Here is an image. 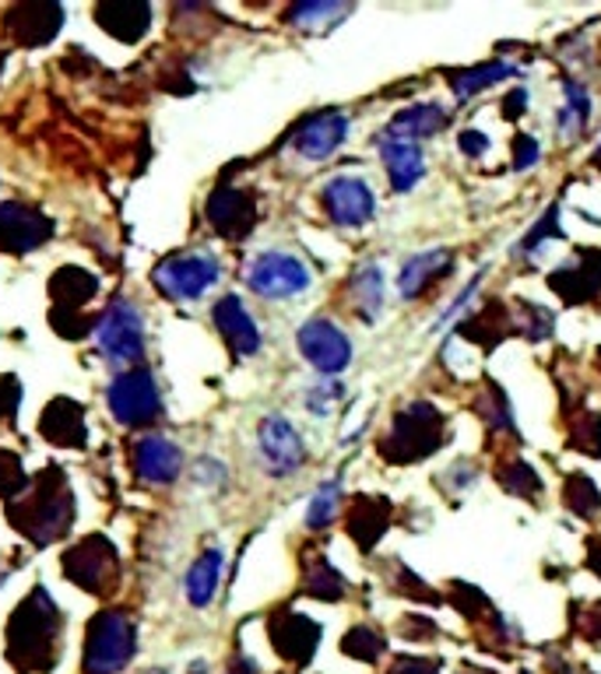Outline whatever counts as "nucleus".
Here are the masks:
<instances>
[{
  "label": "nucleus",
  "instance_id": "052dcab7",
  "mask_svg": "<svg viewBox=\"0 0 601 674\" xmlns=\"http://www.w3.org/2000/svg\"><path fill=\"white\" fill-rule=\"evenodd\" d=\"M598 166H601V162H598Z\"/></svg>",
  "mask_w": 601,
  "mask_h": 674
},
{
  "label": "nucleus",
  "instance_id": "de8ad7c7",
  "mask_svg": "<svg viewBox=\"0 0 601 674\" xmlns=\"http://www.w3.org/2000/svg\"><path fill=\"white\" fill-rule=\"evenodd\" d=\"M539 159H542V145L534 141L531 133H518V138H514V169L524 172V169H531Z\"/></svg>",
  "mask_w": 601,
  "mask_h": 674
},
{
  "label": "nucleus",
  "instance_id": "bf43d9fd",
  "mask_svg": "<svg viewBox=\"0 0 601 674\" xmlns=\"http://www.w3.org/2000/svg\"><path fill=\"white\" fill-rule=\"evenodd\" d=\"M594 159H598V162H601V145H598V155H594Z\"/></svg>",
  "mask_w": 601,
  "mask_h": 674
},
{
  "label": "nucleus",
  "instance_id": "dca6fc26",
  "mask_svg": "<svg viewBox=\"0 0 601 674\" xmlns=\"http://www.w3.org/2000/svg\"><path fill=\"white\" fill-rule=\"evenodd\" d=\"M267 628H272L275 650L293 664H306L309 657H314V650H317V643L324 636V628L314 618L299 615V612H278Z\"/></svg>",
  "mask_w": 601,
  "mask_h": 674
},
{
  "label": "nucleus",
  "instance_id": "4be33fe9",
  "mask_svg": "<svg viewBox=\"0 0 601 674\" xmlns=\"http://www.w3.org/2000/svg\"><path fill=\"white\" fill-rule=\"evenodd\" d=\"M215 327L226 337V345L233 348V355H257L260 351V330L254 324V317L243 309L239 296H226L215 306Z\"/></svg>",
  "mask_w": 601,
  "mask_h": 674
},
{
  "label": "nucleus",
  "instance_id": "49530a36",
  "mask_svg": "<svg viewBox=\"0 0 601 674\" xmlns=\"http://www.w3.org/2000/svg\"><path fill=\"white\" fill-rule=\"evenodd\" d=\"M18 488H26V470L14 454H0V496H14Z\"/></svg>",
  "mask_w": 601,
  "mask_h": 674
},
{
  "label": "nucleus",
  "instance_id": "f3484780",
  "mask_svg": "<svg viewBox=\"0 0 601 674\" xmlns=\"http://www.w3.org/2000/svg\"><path fill=\"white\" fill-rule=\"evenodd\" d=\"M454 271V254L451 250H426V254H415L401 264V275H397V291L401 299H422L430 288H436L443 278Z\"/></svg>",
  "mask_w": 601,
  "mask_h": 674
},
{
  "label": "nucleus",
  "instance_id": "a878e982",
  "mask_svg": "<svg viewBox=\"0 0 601 674\" xmlns=\"http://www.w3.org/2000/svg\"><path fill=\"white\" fill-rule=\"evenodd\" d=\"M303 591L309 594V597H317V601H342L345 597V591H348V583H345V576L331 566V558L324 555V552H306L303 555Z\"/></svg>",
  "mask_w": 601,
  "mask_h": 674
},
{
  "label": "nucleus",
  "instance_id": "393cba45",
  "mask_svg": "<svg viewBox=\"0 0 601 674\" xmlns=\"http://www.w3.org/2000/svg\"><path fill=\"white\" fill-rule=\"evenodd\" d=\"M506 78H518V67L506 63V60H485V63H475V67H464V71H447V81H451V92L467 102L472 96L485 92V88H493Z\"/></svg>",
  "mask_w": 601,
  "mask_h": 674
},
{
  "label": "nucleus",
  "instance_id": "a211bd4d",
  "mask_svg": "<svg viewBox=\"0 0 601 674\" xmlns=\"http://www.w3.org/2000/svg\"><path fill=\"white\" fill-rule=\"evenodd\" d=\"M53 478L47 482V488H42L36 503L29 506V521H21V527H29V534L39 545H47L50 537H57L67 527V521H71V496H67L60 482H53Z\"/></svg>",
  "mask_w": 601,
  "mask_h": 674
},
{
  "label": "nucleus",
  "instance_id": "6ab92c4d",
  "mask_svg": "<svg viewBox=\"0 0 601 674\" xmlns=\"http://www.w3.org/2000/svg\"><path fill=\"white\" fill-rule=\"evenodd\" d=\"M50 232H53V225L26 205L0 208V246H4L8 254H26L47 239Z\"/></svg>",
  "mask_w": 601,
  "mask_h": 674
},
{
  "label": "nucleus",
  "instance_id": "39448f33",
  "mask_svg": "<svg viewBox=\"0 0 601 674\" xmlns=\"http://www.w3.org/2000/svg\"><path fill=\"white\" fill-rule=\"evenodd\" d=\"M99 351L117 366L138 363L145 351V320L130 303H114L96 327Z\"/></svg>",
  "mask_w": 601,
  "mask_h": 674
},
{
  "label": "nucleus",
  "instance_id": "2eb2a0df",
  "mask_svg": "<svg viewBox=\"0 0 601 674\" xmlns=\"http://www.w3.org/2000/svg\"><path fill=\"white\" fill-rule=\"evenodd\" d=\"M454 334L464 337V341L482 345L485 351H493V348H500L503 341H510V337H518L521 330H518L514 309H510L503 299H489L479 313H472L467 320H461Z\"/></svg>",
  "mask_w": 601,
  "mask_h": 674
},
{
  "label": "nucleus",
  "instance_id": "13d9d810",
  "mask_svg": "<svg viewBox=\"0 0 601 674\" xmlns=\"http://www.w3.org/2000/svg\"><path fill=\"white\" fill-rule=\"evenodd\" d=\"M257 667L250 664V661H239V664H233V671L229 674H254Z\"/></svg>",
  "mask_w": 601,
  "mask_h": 674
},
{
  "label": "nucleus",
  "instance_id": "5fc2aeb1",
  "mask_svg": "<svg viewBox=\"0 0 601 674\" xmlns=\"http://www.w3.org/2000/svg\"><path fill=\"white\" fill-rule=\"evenodd\" d=\"M482 275H485V271H479V275H475V278H472V281H467V285H464V291H461V296H457V299H454V303H451V309H447V313H443V317H440V320H436V324H447V320H454V317H457V313H461V309H464V306H467V299H472V291H475V288H479V281H482Z\"/></svg>",
  "mask_w": 601,
  "mask_h": 674
},
{
  "label": "nucleus",
  "instance_id": "a18cd8bd",
  "mask_svg": "<svg viewBox=\"0 0 601 674\" xmlns=\"http://www.w3.org/2000/svg\"><path fill=\"white\" fill-rule=\"evenodd\" d=\"M570 615L577 618V633H581L584 640H591V643H601V601L588 604V612L581 608V604H573Z\"/></svg>",
  "mask_w": 601,
  "mask_h": 674
},
{
  "label": "nucleus",
  "instance_id": "423d86ee",
  "mask_svg": "<svg viewBox=\"0 0 601 674\" xmlns=\"http://www.w3.org/2000/svg\"><path fill=\"white\" fill-rule=\"evenodd\" d=\"M296 345H299L306 363L314 366L321 376H338L352 363V341L345 337V330L338 324L324 320V317L306 320L296 334Z\"/></svg>",
  "mask_w": 601,
  "mask_h": 674
},
{
  "label": "nucleus",
  "instance_id": "09e8293b",
  "mask_svg": "<svg viewBox=\"0 0 601 674\" xmlns=\"http://www.w3.org/2000/svg\"><path fill=\"white\" fill-rule=\"evenodd\" d=\"M338 397H342V387L334 384V379H324L321 387H309L306 404H309V412H321V415H324V412L331 408V404L338 400Z\"/></svg>",
  "mask_w": 601,
  "mask_h": 674
},
{
  "label": "nucleus",
  "instance_id": "412c9836",
  "mask_svg": "<svg viewBox=\"0 0 601 674\" xmlns=\"http://www.w3.org/2000/svg\"><path fill=\"white\" fill-rule=\"evenodd\" d=\"M63 569L75 583L99 594V587H106V579H109V569H114V548H109L102 537H88L85 545L67 552Z\"/></svg>",
  "mask_w": 601,
  "mask_h": 674
},
{
  "label": "nucleus",
  "instance_id": "20e7f679",
  "mask_svg": "<svg viewBox=\"0 0 601 674\" xmlns=\"http://www.w3.org/2000/svg\"><path fill=\"white\" fill-rule=\"evenodd\" d=\"M218 275H221V264L211 254H187V257H169L166 264L155 267V285L176 303H194L218 281Z\"/></svg>",
  "mask_w": 601,
  "mask_h": 674
},
{
  "label": "nucleus",
  "instance_id": "79ce46f5",
  "mask_svg": "<svg viewBox=\"0 0 601 674\" xmlns=\"http://www.w3.org/2000/svg\"><path fill=\"white\" fill-rule=\"evenodd\" d=\"M545 239H563V225H560V205H549V211L539 218V225L521 239V246H514V260L531 257Z\"/></svg>",
  "mask_w": 601,
  "mask_h": 674
},
{
  "label": "nucleus",
  "instance_id": "5701e85b",
  "mask_svg": "<svg viewBox=\"0 0 601 674\" xmlns=\"http://www.w3.org/2000/svg\"><path fill=\"white\" fill-rule=\"evenodd\" d=\"M134 467H138V475L145 482L162 485L180 475L184 454H180V446L169 443L166 436H145L138 446H134Z\"/></svg>",
  "mask_w": 601,
  "mask_h": 674
},
{
  "label": "nucleus",
  "instance_id": "58836bf2",
  "mask_svg": "<svg viewBox=\"0 0 601 674\" xmlns=\"http://www.w3.org/2000/svg\"><path fill=\"white\" fill-rule=\"evenodd\" d=\"M570 449L584 457H601V415L577 408L570 418Z\"/></svg>",
  "mask_w": 601,
  "mask_h": 674
},
{
  "label": "nucleus",
  "instance_id": "3c124183",
  "mask_svg": "<svg viewBox=\"0 0 601 674\" xmlns=\"http://www.w3.org/2000/svg\"><path fill=\"white\" fill-rule=\"evenodd\" d=\"M401 636H408V640H433L436 636V625H433V618L408 615L405 622H401Z\"/></svg>",
  "mask_w": 601,
  "mask_h": 674
},
{
  "label": "nucleus",
  "instance_id": "bb28decb",
  "mask_svg": "<svg viewBox=\"0 0 601 674\" xmlns=\"http://www.w3.org/2000/svg\"><path fill=\"white\" fill-rule=\"evenodd\" d=\"M42 436L57 446H85V412L75 400H53L42 415Z\"/></svg>",
  "mask_w": 601,
  "mask_h": 674
},
{
  "label": "nucleus",
  "instance_id": "7ed1b4c3",
  "mask_svg": "<svg viewBox=\"0 0 601 674\" xmlns=\"http://www.w3.org/2000/svg\"><path fill=\"white\" fill-rule=\"evenodd\" d=\"M134 654V625L124 615H99L88 628L85 667L88 674H117Z\"/></svg>",
  "mask_w": 601,
  "mask_h": 674
},
{
  "label": "nucleus",
  "instance_id": "ea45409f",
  "mask_svg": "<svg viewBox=\"0 0 601 674\" xmlns=\"http://www.w3.org/2000/svg\"><path fill=\"white\" fill-rule=\"evenodd\" d=\"M352 14V4H299V8H288V21L303 32H314V29H334L338 21Z\"/></svg>",
  "mask_w": 601,
  "mask_h": 674
},
{
  "label": "nucleus",
  "instance_id": "cd10ccee",
  "mask_svg": "<svg viewBox=\"0 0 601 674\" xmlns=\"http://www.w3.org/2000/svg\"><path fill=\"white\" fill-rule=\"evenodd\" d=\"M348 291H352V303H355V313H359L363 324H373L376 313L384 309V275L376 264H366L359 271L352 275L348 281Z\"/></svg>",
  "mask_w": 601,
  "mask_h": 674
},
{
  "label": "nucleus",
  "instance_id": "f704fd0d",
  "mask_svg": "<svg viewBox=\"0 0 601 674\" xmlns=\"http://www.w3.org/2000/svg\"><path fill=\"white\" fill-rule=\"evenodd\" d=\"M563 506L581 516V521H594V516L601 513V492L594 485L591 475H584V470H573V475H566L563 482Z\"/></svg>",
  "mask_w": 601,
  "mask_h": 674
},
{
  "label": "nucleus",
  "instance_id": "473e14b6",
  "mask_svg": "<svg viewBox=\"0 0 601 674\" xmlns=\"http://www.w3.org/2000/svg\"><path fill=\"white\" fill-rule=\"evenodd\" d=\"M563 96H566V102L560 109V133H563V141H573V138H581L591 120V96L577 78L563 81Z\"/></svg>",
  "mask_w": 601,
  "mask_h": 674
},
{
  "label": "nucleus",
  "instance_id": "4d7b16f0",
  "mask_svg": "<svg viewBox=\"0 0 601 674\" xmlns=\"http://www.w3.org/2000/svg\"><path fill=\"white\" fill-rule=\"evenodd\" d=\"M588 569H591L594 576H601V537H598V534L588 537Z\"/></svg>",
  "mask_w": 601,
  "mask_h": 674
},
{
  "label": "nucleus",
  "instance_id": "37998d69",
  "mask_svg": "<svg viewBox=\"0 0 601 674\" xmlns=\"http://www.w3.org/2000/svg\"><path fill=\"white\" fill-rule=\"evenodd\" d=\"M391 587H394L397 594L412 597V601H422V604H440V601H443L426 579H418L408 566H401V562H394V566H391Z\"/></svg>",
  "mask_w": 601,
  "mask_h": 674
},
{
  "label": "nucleus",
  "instance_id": "f8f14e48",
  "mask_svg": "<svg viewBox=\"0 0 601 674\" xmlns=\"http://www.w3.org/2000/svg\"><path fill=\"white\" fill-rule=\"evenodd\" d=\"M53 625H57V608L50 604V597L36 591L32 601H26L18 608L14 622H11V646H14V657L18 650H26V664H32L36 650H47L53 640Z\"/></svg>",
  "mask_w": 601,
  "mask_h": 674
},
{
  "label": "nucleus",
  "instance_id": "e433bc0d",
  "mask_svg": "<svg viewBox=\"0 0 601 674\" xmlns=\"http://www.w3.org/2000/svg\"><path fill=\"white\" fill-rule=\"evenodd\" d=\"M342 654L363 661V664H376V661L387 654V640L376 633V628H370V625H355V628H348V633L342 636Z\"/></svg>",
  "mask_w": 601,
  "mask_h": 674
},
{
  "label": "nucleus",
  "instance_id": "0eeeda50",
  "mask_svg": "<svg viewBox=\"0 0 601 674\" xmlns=\"http://www.w3.org/2000/svg\"><path fill=\"white\" fill-rule=\"evenodd\" d=\"M321 208L334 225H342V229H363V225L373 221V215H376V197L366 179L334 176L321 190Z\"/></svg>",
  "mask_w": 601,
  "mask_h": 674
},
{
  "label": "nucleus",
  "instance_id": "c03bdc74",
  "mask_svg": "<svg viewBox=\"0 0 601 674\" xmlns=\"http://www.w3.org/2000/svg\"><path fill=\"white\" fill-rule=\"evenodd\" d=\"M451 591H454V608L472 622H479V615H485V612H493L489 597L479 587H472V583H451Z\"/></svg>",
  "mask_w": 601,
  "mask_h": 674
},
{
  "label": "nucleus",
  "instance_id": "4c0bfd02",
  "mask_svg": "<svg viewBox=\"0 0 601 674\" xmlns=\"http://www.w3.org/2000/svg\"><path fill=\"white\" fill-rule=\"evenodd\" d=\"M514 317H518V330L521 337H528V341H549L552 330H555V313L539 306V303H528V299H518L514 306Z\"/></svg>",
  "mask_w": 601,
  "mask_h": 674
},
{
  "label": "nucleus",
  "instance_id": "c756f323",
  "mask_svg": "<svg viewBox=\"0 0 601 674\" xmlns=\"http://www.w3.org/2000/svg\"><path fill=\"white\" fill-rule=\"evenodd\" d=\"M475 412L482 415L489 436L506 433V436H518V422H514V408H510V397L500 384L489 379L485 390L475 397Z\"/></svg>",
  "mask_w": 601,
  "mask_h": 674
},
{
  "label": "nucleus",
  "instance_id": "603ef678",
  "mask_svg": "<svg viewBox=\"0 0 601 674\" xmlns=\"http://www.w3.org/2000/svg\"><path fill=\"white\" fill-rule=\"evenodd\" d=\"M524 112H528V88L518 85V88H510L506 99H503V117L506 120H521Z\"/></svg>",
  "mask_w": 601,
  "mask_h": 674
},
{
  "label": "nucleus",
  "instance_id": "7c9ffc66",
  "mask_svg": "<svg viewBox=\"0 0 601 674\" xmlns=\"http://www.w3.org/2000/svg\"><path fill=\"white\" fill-rule=\"evenodd\" d=\"M148 14H151L148 4H102V8H96L99 26H102L106 32H114V36L127 39V42H134V39L145 36Z\"/></svg>",
  "mask_w": 601,
  "mask_h": 674
},
{
  "label": "nucleus",
  "instance_id": "a19ab883",
  "mask_svg": "<svg viewBox=\"0 0 601 674\" xmlns=\"http://www.w3.org/2000/svg\"><path fill=\"white\" fill-rule=\"evenodd\" d=\"M338 506H342V482L331 478L327 485H321L314 492V499H309V509H306V527L309 531H324L334 524V516H338Z\"/></svg>",
  "mask_w": 601,
  "mask_h": 674
},
{
  "label": "nucleus",
  "instance_id": "72a5a7b5",
  "mask_svg": "<svg viewBox=\"0 0 601 674\" xmlns=\"http://www.w3.org/2000/svg\"><path fill=\"white\" fill-rule=\"evenodd\" d=\"M96 288H99V281H96L92 275L78 271V267H63V271H60V275L53 278V285H50L53 299L60 303L57 317H60V313H75L78 306H85L88 299L96 296Z\"/></svg>",
  "mask_w": 601,
  "mask_h": 674
},
{
  "label": "nucleus",
  "instance_id": "8fccbe9b",
  "mask_svg": "<svg viewBox=\"0 0 601 674\" xmlns=\"http://www.w3.org/2000/svg\"><path fill=\"white\" fill-rule=\"evenodd\" d=\"M457 148H461V155H467V159H482V155L489 151V138L482 130H461Z\"/></svg>",
  "mask_w": 601,
  "mask_h": 674
},
{
  "label": "nucleus",
  "instance_id": "ddd939ff",
  "mask_svg": "<svg viewBox=\"0 0 601 674\" xmlns=\"http://www.w3.org/2000/svg\"><path fill=\"white\" fill-rule=\"evenodd\" d=\"M391 521H394V503L387 496H370V492H359V496H352L345 527H348V537L355 542V548L370 555L376 545H381V537L391 531Z\"/></svg>",
  "mask_w": 601,
  "mask_h": 674
},
{
  "label": "nucleus",
  "instance_id": "c85d7f7f",
  "mask_svg": "<svg viewBox=\"0 0 601 674\" xmlns=\"http://www.w3.org/2000/svg\"><path fill=\"white\" fill-rule=\"evenodd\" d=\"M221 562H226V558H221V552H218V548H208V552L200 555L194 566H190L184 591H187V601L194 604V608H205V604L215 597L218 579H221Z\"/></svg>",
  "mask_w": 601,
  "mask_h": 674
},
{
  "label": "nucleus",
  "instance_id": "6e6552de",
  "mask_svg": "<svg viewBox=\"0 0 601 674\" xmlns=\"http://www.w3.org/2000/svg\"><path fill=\"white\" fill-rule=\"evenodd\" d=\"M106 397H109V412H114L124 425H145L162 408L159 387H155V376L148 369L120 373L114 384H109Z\"/></svg>",
  "mask_w": 601,
  "mask_h": 674
},
{
  "label": "nucleus",
  "instance_id": "aec40b11",
  "mask_svg": "<svg viewBox=\"0 0 601 674\" xmlns=\"http://www.w3.org/2000/svg\"><path fill=\"white\" fill-rule=\"evenodd\" d=\"M381 148V159L391 179V190L394 194H408L422 176H426V155L415 141H397V138H381L376 141Z\"/></svg>",
  "mask_w": 601,
  "mask_h": 674
},
{
  "label": "nucleus",
  "instance_id": "c9c22d12",
  "mask_svg": "<svg viewBox=\"0 0 601 674\" xmlns=\"http://www.w3.org/2000/svg\"><path fill=\"white\" fill-rule=\"evenodd\" d=\"M496 482H500L503 492H510V496H518V499H534V496L542 492L539 470H534L531 464H524V460H506V464H500V467H496Z\"/></svg>",
  "mask_w": 601,
  "mask_h": 674
},
{
  "label": "nucleus",
  "instance_id": "f03ea898",
  "mask_svg": "<svg viewBox=\"0 0 601 674\" xmlns=\"http://www.w3.org/2000/svg\"><path fill=\"white\" fill-rule=\"evenodd\" d=\"M247 285L264 299H293L314 285V275L299 257L267 250L247 267Z\"/></svg>",
  "mask_w": 601,
  "mask_h": 674
},
{
  "label": "nucleus",
  "instance_id": "864d4df0",
  "mask_svg": "<svg viewBox=\"0 0 601 674\" xmlns=\"http://www.w3.org/2000/svg\"><path fill=\"white\" fill-rule=\"evenodd\" d=\"M440 671V661H430V657H401L391 674H436Z\"/></svg>",
  "mask_w": 601,
  "mask_h": 674
},
{
  "label": "nucleus",
  "instance_id": "1a4fd4ad",
  "mask_svg": "<svg viewBox=\"0 0 601 674\" xmlns=\"http://www.w3.org/2000/svg\"><path fill=\"white\" fill-rule=\"evenodd\" d=\"M549 288L560 296L566 306H588L601 296V250L598 246H584L573 264L560 267L549 275Z\"/></svg>",
  "mask_w": 601,
  "mask_h": 674
},
{
  "label": "nucleus",
  "instance_id": "9d476101",
  "mask_svg": "<svg viewBox=\"0 0 601 674\" xmlns=\"http://www.w3.org/2000/svg\"><path fill=\"white\" fill-rule=\"evenodd\" d=\"M348 117L338 109H324V112H314V117H306L296 133H293V148L303 155L309 162H324L331 159L334 151H338L348 138Z\"/></svg>",
  "mask_w": 601,
  "mask_h": 674
},
{
  "label": "nucleus",
  "instance_id": "4468645a",
  "mask_svg": "<svg viewBox=\"0 0 601 674\" xmlns=\"http://www.w3.org/2000/svg\"><path fill=\"white\" fill-rule=\"evenodd\" d=\"M208 221L226 239H243L254 232L257 221V200L247 190H236L229 184H221L211 197H208Z\"/></svg>",
  "mask_w": 601,
  "mask_h": 674
},
{
  "label": "nucleus",
  "instance_id": "f257e3e1",
  "mask_svg": "<svg viewBox=\"0 0 601 674\" xmlns=\"http://www.w3.org/2000/svg\"><path fill=\"white\" fill-rule=\"evenodd\" d=\"M447 443V418L433 400H412L394 418L391 429L381 439V457L394 467H412L433 457Z\"/></svg>",
  "mask_w": 601,
  "mask_h": 674
},
{
  "label": "nucleus",
  "instance_id": "b1692460",
  "mask_svg": "<svg viewBox=\"0 0 601 674\" xmlns=\"http://www.w3.org/2000/svg\"><path fill=\"white\" fill-rule=\"evenodd\" d=\"M451 123V112L436 106V102H422V106H408L401 109L397 117L387 123L384 138H397V141H415V138H433L443 127Z\"/></svg>",
  "mask_w": 601,
  "mask_h": 674
},
{
  "label": "nucleus",
  "instance_id": "2f4dec72",
  "mask_svg": "<svg viewBox=\"0 0 601 674\" xmlns=\"http://www.w3.org/2000/svg\"><path fill=\"white\" fill-rule=\"evenodd\" d=\"M57 26H60V8H50V4L14 8L11 14V29L18 32L21 42H47L50 36H57Z\"/></svg>",
  "mask_w": 601,
  "mask_h": 674
},
{
  "label": "nucleus",
  "instance_id": "9b49d317",
  "mask_svg": "<svg viewBox=\"0 0 601 674\" xmlns=\"http://www.w3.org/2000/svg\"><path fill=\"white\" fill-rule=\"evenodd\" d=\"M257 443H260V457H264V467L272 470V475H293V470L303 467L306 460V449H303V439L299 433L288 425L282 415H267L257 429Z\"/></svg>",
  "mask_w": 601,
  "mask_h": 674
},
{
  "label": "nucleus",
  "instance_id": "6e6d98bb",
  "mask_svg": "<svg viewBox=\"0 0 601 674\" xmlns=\"http://www.w3.org/2000/svg\"><path fill=\"white\" fill-rule=\"evenodd\" d=\"M18 408V384L11 376L0 379V415H14Z\"/></svg>",
  "mask_w": 601,
  "mask_h": 674
}]
</instances>
